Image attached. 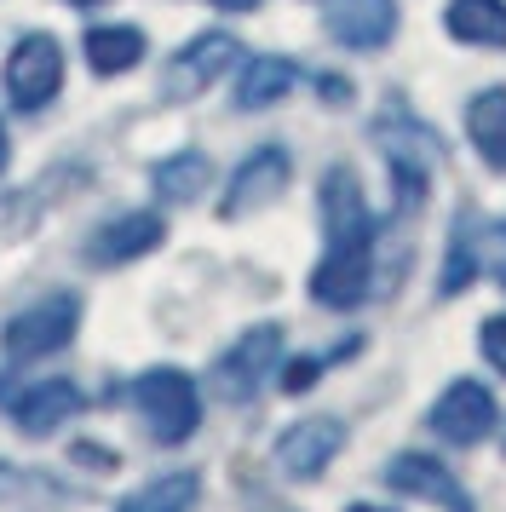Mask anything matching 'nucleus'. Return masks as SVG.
<instances>
[{"mask_svg": "<svg viewBox=\"0 0 506 512\" xmlns=\"http://www.w3.org/2000/svg\"><path fill=\"white\" fill-rule=\"evenodd\" d=\"M156 196H167V202H190V196H202L207 179H213V162H207L202 150H179V156H167V162H156Z\"/></svg>", "mask_w": 506, "mask_h": 512, "instance_id": "6ab92c4d", "label": "nucleus"}, {"mask_svg": "<svg viewBox=\"0 0 506 512\" xmlns=\"http://www.w3.org/2000/svg\"><path fill=\"white\" fill-rule=\"evenodd\" d=\"M322 363H328V357H294V363H288V369H282V392H311V386H317V374H322Z\"/></svg>", "mask_w": 506, "mask_h": 512, "instance_id": "412c9836", "label": "nucleus"}, {"mask_svg": "<svg viewBox=\"0 0 506 512\" xmlns=\"http://www.w3.org/2000/svg\"><path fill=\"white\" fill-rule=\"evenodd\" d=\"M138 58H144V35L127 24H110V29H92L87 35V64L98 75H121V70H133Z\"/></svg>", "mask_w": 506, "mask_h": 512, "instance_id": "aec40b11", "label": "nucleus"}, {"mask_svg": "<svg viewBox=\"0 0 506 512\" xmlns=\"http://www.w3.org/2000/svg\"><path fill=\"white\" fill-rule=\"evenodd\" d=\"M322 24L328 35L351 52H374L391 41V29H397V6L391 0H328V12H322Z\"/></svg>", "mask_w": 506, "mask_h": 512, "instance_id": "f8f14e48", "label": "nucleus"}, {"mask_svg": "<svg viewBox=\"0 0 506 512\" xmlns=\"http://www.w3.org/2000/svg\"><path fill=\"white\" fill-rule=\"evenodd\" d=\"M0 173H6V127H0Z\"/></svg>", "mask_w": 506, "mask_h": 512, "instance_id": "393cba45", "label": "nucleus"}, {"mask_svg": "<svg viewBox=\"0 0 506 512\" xmlns=\"http://www.w3.org/2000/svg\"><path fill=\"white\" fill-rule=\"evenodd\" d=\"M478 340H483V357L495 363V374H506V317H489Z\"/></svg>", "mask_w": 506, "mask_h": 512, "instance_id": "4be33fe9", "label": "nucleus"}, {"mask_svg": "<svg viewBox=\"0 0 506 512\" xmlns=\"http://www.w3.org/2000/svg\"><path fill=\"white\" fill-rule=\"evenodd\" d=\"M386 484L397 489V495L432 501V507H443V512H478V507H472V495L460 489L455 472H449L443 461H432V455H420V449H403V455H391Z\"/></svg>", "mask_w": 506, "mask_h": 512, "instance_id": "0eeeda50", "label": "nucleus"}, {"mask_svg": "<svg viewBox=\"0 0 506 512\" xmlns=\"http://www.w3.org/2000/svg\"><path fill=\"white\" fill-rule=\"evenodd\" d=\"M501 242H506V231H501ZM501 282H506V259H501Z\"/></svg>", "mask_w": 506, "mask_h": 512, "instance_id": "cd10ccee", "label": "nucleus"}, {"mask_svg": "<svg viewBox=\"0 0 506 512\" xmlns=\"http://www.w3.org/2000/svg\"><path fill=\"white\" fill-rule=\"evenodd\" d=\"M483 236H489V225H483L478 213H460L455 231H449V259H443V277H437V294L443 300H455L460 288H472L483 271Z\"/></svg>", "mask_w": 506, "mask_h": 512, "instance_id": "4468645a", "label": "nucleus"}, {"mask_svg": "<svg viewBox=\"0 0 506 512\" xmlns=\"http://www.w3.org/2000/svg\"><path fill=\"white\" fill-rule=\"evenodd\" d=\"M161 236H167V225H161L156 213H121V219H110L104 231H92L87 259L92 265H127V259L156 254Z\"/></svg>", "mask_w": 506, "mask_h": 512, "instance_id": "ddd939ff", "label": "nucleus"}, {"mask_svg": "<svg viewBox=\"0 0 506 512\" xmlns=\"http://www.w3.org/2000/svg\"><path fill=\"white\" fill-rule=\"evenodd\" d=\"M443 29L466 47H506V0H449Z\"/></svg>", "mask_w": 506, "mask_h": 512, "instance_id": "dca6fc26", "label": "nucleus"}, {"mask_svg": "<svg viewBox=\"0 0 506 512\" xmlns=\"http://www.w3.org/2000/svg\"><path fill=\"white\" fill-rule=\"evenodd\" d=\"M0 403L12 409L29 438H46V432H58L64 420L81 415V392L69 386V380H35L29 392H12V386H0Z\"/></svg>", "mask_w": 506, "mask_h": 512, "instance_id": "9b49d317", "label": "nucleus"}, {"mask_svg": "<svg viewBox=\"0 0 506 512\" xmlns=\"http://www.w3.org/2000/svg\"><path fill=\"white\" fill-rule=\"evenodd\" d=\"M288 173H294V162H288V150L282 144H265V150H253L248 162L230 173V190H225V219H242V213L265 208V202H276L282 190H288Z\"/></svg>", "mask_w": 506, "mask_h": 512, "instance_id": "1a4fd4ad", "label": "nucleus"}, {"mask_svg": "<svg viewBox=\"0 0 506 512\" xmlns=\"http://www.w3.org/2000/svg\"><path fill=\"white\" fill-rule=\"evenodd\" d=\"M265 512H288V507H265Z\"/></svg>", "mask_w": 506, "mask_h": 512, "instance_id": "c85d7f7f", "label": "nucleus"}, {"mask_svg": "<svg viewBox=\"0 0 506 512\" xmlns=\"http://www.w3.org/2000/svg\"><path fill=\"white\" fill-rule=\"evenodd\" d=\"M426 426H432L443 443L472 449V443H483L495 432V397H489V386H478V380H455V386L432 403Z\"/></svg>", "mask_w": 506, "mask_h": 512, "instance_id": "423d86ee", "label": "nucleus"}, {"mask_svg": "<svg viewBox=\"0 0 506 512\" xmlns=\"http://www.w3.org/2000/svg\"><path fill=\"white\" fill-rule=\"evenodd\" d=\"M69 6H98V0H69Z\"/></svg>", "mask_w": 506, "mask_h": 512, "instance_id": "bb28decb", "label": "nucleus"}, {"mask_svg": "<svg viewBox=\"0 0 506 512\" xmlns=\"http://www.w3.org/2000/svg\"><path fill=\"white\" fill-rule=\"evenodd\" d=\"M294 81H299V70L288 64V58H248V70H242V81H236V110L282 104Z\"/></svg>", "mask_w": 506, "mask_h": 512, "instance_id": "f3484780", "label": "nucleus"}, {"mask_svg": "<svg viewBox=\"0 0 506 512\" xmlns=\"http://www.w3.org/2000/svg\"><path fill=\"white\" fill-rule=\"evenodd\" d=\"M317 93H322V98H334V104H345V98H351V87H345L340 75H322V81H317Z\"/></svg>", "mask_w": 506, "mask_h": 512, "instance_id": "5701e85b", "label": "nucleus"}, {"mask_svg": "<svg viewBox=\"0 0 506 512\" xmlns=\"http://www.w3.org/2000/svg\"><path fill=\"white\" fill-rule=\"evenodd\" d=\"M276 357H282V328L276 323H259L248 334H236V346L213 363V397L219 403H248V397H259V386L276 369Z\"/></svg>", "mask_w": 506, "mask_h": 512, "instance_id": "20e7f679", "label": "nucleus"}, {"mask_svg": "<svg viewBox=\"0 0 506 512\" xmlns=\"http://www.w3.org/2000/svg\"><path fill=\"white\" fill-rule=\"evenodd\" d=\"M501 449H506V443H501Z\"/></svg>", "mask_w": 506, "mask_h": 512, "instance_id": "c756f323", "label": "nucleus"}, {"mask_svg": "<svg viewBox=\"0 0 506 512\" xmlns=\"http://www.w3.org/2000/svg\"><path fill=\"white\" fill-rule=\"evenodd\" d=\"M133 403L150 438L156 443H184L196 426H202V397H196V380L184 369H150L133 380Z\"/></svg>", "mask_w": 506, "mask_h": 512, "instance_id": "f03ea898", "label": "nucleus"}, {"mask_svg": "<svg viewBox=\"0 0 506 512\" xmlns=\"http://www.w3.org/2000/svg\"><path fill=\"white\" fill-rule=\"evenodd\" d=\"M196 495H202V478H196V472H161L156 484L133 489L115 512H190Z\"/></svg>", "mask_w": 506, "mask_h": 512, "instance_id": "a211bd4d", "label": "nucleus"}, {"mask_svg": "<svg viewBox=\"0 0 506 512\" xmlns=\"http://www.w3.org/2000/svg\"><path fill=\"white\" fill-rule=\"evenodd\" d=\"M58 87H64V52H58V41L52 35H23L12 47V58H6V93L18 98L23 110H41V104L58 98Z\"/></svg>", "mask_w": 506, "mask_h": 512, "instance_id": "39448f33", "label": "nucleus"}, {"mask_svg": "<svg viewBox=\"0 0 506 512\" xmlns=\"http://www.w3.org/2000/svg\"><path fill=\"white\" fill-rule=\"evenodd\" d=\"M75 323H81V300L75 294H46L35 300L29 311H18L6 334H0V346L12 363H35V357H52V351H64L75 340Z\"/></svg>", "mask_w": 506, "mask_h": 512, "instance_id": "7ed1b4c3", "label": "nucleus"}, {"mask_svg": "<svg viewBox=\"0 0 506 512\" xmlns=\"http://www.w3.org/2000/svg\"><path fill=\"white\" fill-rule=\"evenodd\" d=\"M466 139L478 144V156L495 173H506V87H483L466 104Z\"/></svg>", "mask_w": 506, "mask_h": 512, "instance_id": "2eb2a0df", "label": "nucleus"}, {"mask_svg": "<svg viewBox=\"0 0 506 512\" xmlns=\"http://www.w3.org/2000/svg\"><path fill=\"white\" fill-rule=\"evenodd\" d=\"M345 449V426L334 415H317V420H299L288 426L282 438H276V466L288 472V478H317L328 472V461Z\"/></svg>", "mask_w": 506, "mask_h": 512, "instance_id": "9d476101", "label": "nucleus"}, {"mask_svg": "<svg viewBox=\"0 0 506 512\" xmlns=\"http://www.w3.org/2000/svg\"><path fill=\"white\" fill-rule=\"evenodd\" d=\"M207 6H219V12H253L259 0H207Z\"/></svg>", "mask_w": 506, "mask_h": 512, "instance_id": "b1692460", "label": "nucleus"}, {"mask_svg": "<svg viewBox=\"0 0 506 512\" xmlns=\"http://www.w3.org/2000/svg\"><path fill=\"white\" fill-rule=\"evenodd\" d=\"M345 512H386V507H363V501H357V507H345Z\"/></svg>", "mask_w": 506, "mask_h": 512, "instance_id": "a878e982", "label": "nucleus"}, {"mask_svg": "<svg viewBox=\"0 0 506 512\" xmlns=\"http://www.w3.org/2000/svg\"><path fill=\"white\" fill-rule=\"evenodd\" d=\"M236 58H242L236 35H219V29H213V35H196V41H190V47L167 64V81H161V87H167V98H173V104H184V98L207 93V87H213V81L236 64Z\"/></svg>", "mask_w": 506, "mask_h": 512, "instance_id": "6e6552de", "label": "nucleus"}, {"mask_svg": "<svg viewBox=\"0 0 506 512\" xmlns=\"http://www.w3.org/2000/svg\"><path fill=\"white\" fill-rule=\"evenodd\" d=\"M374 288V225L328 236V254L311 271V300L328 311H357Z\"/></svg>", "mask_w": 506, "mask_h": 512, "instance_id": "f257e3e1", "label": "nucleus"}]
</instances>
